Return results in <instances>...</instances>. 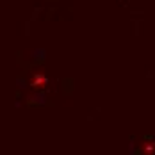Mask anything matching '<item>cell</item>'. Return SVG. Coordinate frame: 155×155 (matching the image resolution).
I'll list each match as a JSON object with an SVG mask.
<instances>
[{"mask_svg":"<svg viewBox=\"0 0 155 155\" xmlns=\"http://www.w3.org/2000/svg\"><path fill=\"white\" fill-rule=\"evenodd\" d=\"M141 155H155V139H143L139 144Z\"/></svg>","mask_w":155,"mask_h":155,"instance_id":"obj_2","label":"cell"},{"mask_svg":"<svg viewBox=\"0 0 155 155\" xmlns=\"http://www.w3.org/2000/svg\"><path fill=\"white\" fill-rule=\"evenodd\" d=\"M47 86H48V77L43 71H36L31 77V87L34 91H43V89H47Z\"/></svg>","mask_w":155,"mask_h":155,"instance_id":"obj_1","label":"cell"},{"mask_svg":"<svg viewBox=\"0 0 155 155\" xmlns=\"http://www.w3.org/2000/svg\"><path fill=\"white\" fill-rule=\"evenodd\" d=\"M27 102H29V104H36V96H34V94H29V96H27Z\"/></svg>","mask_w":155,"mask_h":155,"instance_id":"obj_3","label":"cell"}]
</instances>
